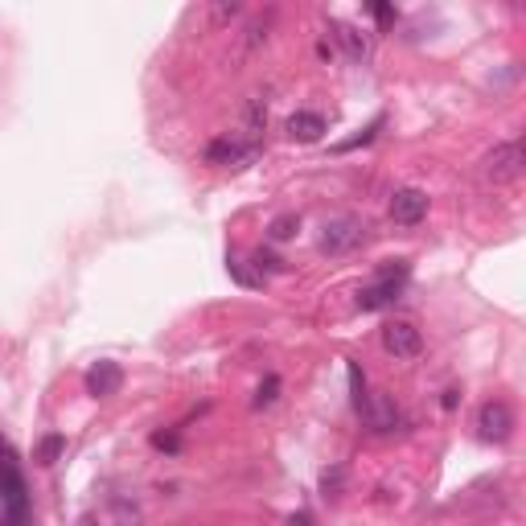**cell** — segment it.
Listing matches in <instances>:
<instances>
[{
    "instance_id": "5",
    "label": "cell",
    "mask_w": 526,
    "mask_h": 526,
    "mask_svg": "<svg viewBox=\"0 0 526 526\" xmlns=\"http://www.w3.org/2000/svg\"><path fill=\"white\" fill-rule=\"evenodd\" d=\"M358 416L366 420V428L374 432V436H387V432H395L399 428V403L391 399V395H366L362 399V407H358Z\"/></svg>"
},
{
    "instance_id": "13",
    "label": "cell",
    "mask_w": 526,
    "mask_h": 526,
    "mask_svg": "<svg viewBox=\"0 0 526 526\" xmlns=\"http://www.w3.org/2000/svg\"><path fill=\"white\" fill-rule=\"evenodd\" d=\"M288 136L300 144H317L325 136V116L321 111H292L288 116Z\"/></svg>"
},
{
    "instance_id": "4",
    "label": "cell",
    "mask_w": 526,
    "mask_h": 526,
    "mask_svg": "<svg viewBox=\"0 0 526 526\" xmlns=\"http://www.w3.org/2000/svg\"><path fill=\"white\" fill-rule=\"evenodd\" d=\"M522 177V144L518 140H506L498 144L490 157H485V181H494V185H510Z\"/></svg>"
},
{
    "instance_id": "1",
    "label": "cell",
    "mask_w": 526,
    "mask_h": 526,
    "mask_svg": "<svg viewBox=\"0 0 526 526\" xmlns=\"http://www.w3.org/2000/svg\"><path fill=\"white\" fill-rule=\"evenodd\" d=\"M370 239V227L358 218V214H333L321 222V235H317V247L321 255H354L358 247H366Z\"/></svg>"
},
{
    "instance_id": "2",
    "label": "cell",
    "mask_w": 526,
    "mask_h": 526,
    "mask_svg": "<svg viewBox=\"0 0 526 526\" xmlns=\"http://www.w3.org/2000/svg\"><path fill=\"white\" fill-rule=\"evenodd\" d=\"M403 280H407V263H395V268H383V272H379V280L366 284V288L358 292V309H362V313H379V309L395 305L399 292H403Z\"/></svg>"
},
{
    "instance_id": "3",
    "label": "cell",
    "mask_w": 526,
    "mask_h": 526,
    "mask_svg": "<svg viewBox=\"0 0 526 526\" xmlns=\"http://www.w3.org/2000/svg\"><path fill=\"white\" fill-rule=\"evenodd\" d=\"M510 432H514V411H510V403H506V399L481 403V411H477V436H481L485 444H502V440H510Z\"/></svg>"
},
{
    "instance_id": "7",
    "label": "cell",
    "mask_w": 526,
    "mask_h": 526,
    "mask_svg": "<svg viewBox=\"0 0 526 526\" xmlns=\"http://www.w3.org/2000/svg\"><path fill=\"white\" fill-rule=\"evenodd\" d=\"M255 157H259V148H247L239 136H218V140L206 144V165H235V169H243Z\"/></svg>"
},
{
    "instance_id": "20",
    "label": "cell",
    "mask_w": 526,
    "mask_h": 526,
    "mask_svg": "<svg viewBox=\"0 0 526 526\" xmlns=\"http://www.w3.org/2000/svg\"><path fill=\"white\" fill-rule=\"evenodd\" d=\"M374 17H379V21H383V25H391V21H395V13H391V9H387V5H374Z\"/></svg>"
},
{
    "instance_id": "21",
    "label": "cell",
    "mask_w": 526,
    "mask_h": 526,
    "mask_svg": "<svg viewBox=\"0 0 526 526\" xmlns=\"http://www.w3.org/2000/svg\"><path fill=\"white\" fill-rule=\"evenodd\" d=\"M87 526H116V522H107V518H87Z\"/></svg>"
},
{
    "instance_id": "10",
    "label": "cell",
    "mask_w": 526,
    "mask_h": 526,
    "mask_svg": "<svg viewBox=\"0 0 526 526\" xmlns=\"http://www.w3.org/2000/svg\"><path fill=\"white\" fill-rule=\"evenodd\" d=\"M428 214V194L424 190H395L391 194V222H399V227H416V222H424Z\"/></svg>"
},
{
    "instance_id": "11",
    "label": "cell",
    "mask_w": 526,
    "mask_h": 526,
    "mask_svg": "<svg viewBox=\"0 0 526 526\" xmlns=\"http://www.w3.org/2000/svg\"><path fill=\"white\" fill-rule=\"evenodd\" d=\"M272 25H276V9H263V13H255V17L243 25V37H239V54H255L259 46H268Z\"/></svg>"
},
{
    "instance_id": "12",
    "label": "cell",
    "mask_w": 526,
    "mask_h": 526,
    "mask_svg": "<svg viewBox=\"0 0 526 526\" xmlns=\"http://www.w3.org/2000/svg\"><path fill=\"white\" fill-rule=\"evenodd\" d=\"M120 383H124V370H120L116 362H99V366H91V374H87V395L107 399V395L120 391Z\"/></svg>"
},
{
    "instance_id": "19",
    "label": "cell",
    "mask_w": 526,
    "mask_h": 526,
    "mask_svg": "<svg viewBox=\"0 0 526 526\" xmlns=\"http://www.w3.org/2000/svg\"><path fill=\"white\" fill-rule=\"evenodd\" d=\"M231 272H235V276H239V280H243L247 288H259V284H263V276L247 272V263H243V259H235V255H231Z\"/></svg>"
},
{
    "instance_id": "6",
    "label": "cell",
    "mask_w": 526,
    "mask_h": 526,
    "mask_svg": "<svg viewBox=\"0 0 526 526\" xmlns=\"http://www.w3.org/2000/svg\"><path fill=\"white\" fill-rule=\"evenodd\" d=\"M383 350L395 358H416L424 350V337L411 321H387L383 325Z\"/></svg>"
},
{
    "instance_id": "8",
    "label": "cell",
    "mask_w": 526,
    "mask_h": 526,
    "mask_svg": "<svg viewBox=\"0 0 526 526\" xmlns=\"http://www.w3.org/2000/svg\"><path fill=\"white\" fill-rule=\"evenodd\" d=\"M329 33H333V46L342 50L350 62H370V33H362L358 25H350V21H329ZM333 50V54H337Z\"/></svg>"
},
{
    "instance_id": "15",
    "label": "cell",
    "mask_w": 526,
    "mask_h": 526,
    "mask_svg": "<svg viewBox=\"0 0 526 526\" xmlns=\"http://www.w3.org/2000/svg\"><path fill=\"white\" fill-rule=\"evenodd\" d=\"M321 490H325V498H342L346 494V465L325 469L321 473Z\"/></svg>"
},
{
    "instance_id": "18",
    "label": "cell",
    "mask_w": 526,
    "mask_h": 526,
    "mask_svg": "<svg viewBox=\"0 0 526 526\" xmlns=\"http://www.w3.org/2000/svg\"><path fill=\"white\" fill-rule=\"evenodd\" d=\"M276 391H280V379H276V374H268V383H263L259 395H255V407H268L276 399Z\"/></svg>"
},
{
    "instance_id": "9",
    "label": "cell",
    "mask_w": 526,
    "mask_h": 526,
    "mask_svg": "<svg viewBox=\"0 0 526 526\" xmlns=\"http://www.w3.org/2000/svg\"><path fill=\"white\" fill-rule=\"evenodd\" d=\"M263 128H268V95H251L247 103H243V124H239V140L247 144V148H263Z\"/></svg>"
},
{
    "instance_id": "14",
    "label": "cell",
    "mask_w": 526,
    "mask_h": 526,
    "mask_svg": "<svg viewBox=\"0 0 526 526\" xmlns=\"http://www.w3.org/2000/svg\"><path fill=\"white\" fill-rule=\"evenodd\" d=\"M296 231H300V218H296V214H280V218H272L268 239H272V243H288Z\"/></svg>"
},
{
    "instance_id": "16",
    "label": "cell",
    "mask_w": 526,
    "mask_h": 526,
    "mask_svg": "<svg viewBox=\"0 0 526 526\" xmlns=\"http://www.w3.org/2000/svg\"><path fill=\"white\" fill-rule=\"evenodd\" d=\"M58 453H62V436H46L42 448H37V465H54Z\"/></svg>"
},
{
    "instance_id": "17",
    "label": "cell",
    "mask_w": 526,
    "mask_h": 526,
    "mask_svg": "<svg viewBox=\"0 0 526 526\" xmlns=\"http://www.w3.org/2000/svg\"><path fill=\"white\" fill-rule=\"evenodd\" d=\"M239 13H243V5H235V0H231V5H214V9H210V21H214V25H227V21L239 17Z\"/></svg>"
}]
</instances>
